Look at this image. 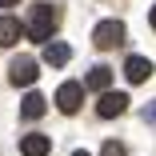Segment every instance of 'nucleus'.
I'll return each instance as SVG.
<instances>
[{"instance_id": "nucleus-1", "label": "nucleus", "mask_w": 156, "mask_h": 156, "mask_svg": "<svg viewBox=\"0 0 156 156\" xmlns=\"http://www.w3.org/2000/svg\"><path fill=\"white\" fill-rule=\"evenodd\" d=\"M52 32H56V8L52 4H36L32 16H28V24H24V36L36 40V44H48Z\"/></svg>"}, {"instance_id": "nucleus-2", "label": "nucleus", "mask_w": 156, "mask_h": 156, "mask_svg": "<svg viewBox=\"0 0 156 156\" xmlns=\"http://www.w3.org/2000/svg\"><path fill=\"white\" fill-rule=\"evenodd\" d=\"M36 76H40V64H36L32 56H16V60H12L8 80H12L16 88H32V84H36Z\"/></svg>"}, {"instance_id": "nucleus-3", "label": "nucleus", "mask_w": 156, "mask_h": 156, "mask_svg": "<svg viewBox=\"0 0 156 156\" xmlns=\"http://www.w3.org/2000/svg\"><path fill=\"white\" fill-rule=\"evenodd\" d=\"M80 100H84V84L80 80H64V84L56 88V108L64 112V116H72L80 108Z\"/></svg>"}, {"instance_id": "nucleus-4", "label": "nucleus", "mask_w": 156, "mask_h": 156, "mask_svg": "<svg viewBox=\"0 0 156 156\" xmlns=\"http://www.w3.org/2000/svg\"><path fill=\"white\" fill-rule=\"evenodd\" d=\"M128 112V92H100V100H96V116L100 120H112V116H124Z\"/></svg>"}, {"instance_id": "nucleus-5", "label": "nucleus", "mask_w": 156, "mask_h": 156, "mask_svg": "<svg viewBox=\"0 0 156 156\" xmlns=\"http://www.w3.org/2000/svg\"><path fill=\"white\" fill-rule=\"evenodd\" d=\"M124 40V24L120 20H100L96 28H92V44L96 48H116Z\"/></svg>"}, {"instance_id": "nucleus-6", "label": "nucleus", "mask_w": 156, "mask_h": 156, "mask_svg": "<svg viewBox=\"0 0 156 156\" xmlns=\"http://www.w3.org/2000/svg\"><path fill=\"white\" fill-rule=\"evenodd\" d=\"M124 76H128V84H144L152 76V60L148 56H128L124 60Z\"/></svg>"}, {"instance_id": "nucleus-7", "label": "nucleus", "mask_w": 156, "mask_h": 156, "mask_svg": "<svg viewBox=\"0 0 156 156\" xmlns=\"http://www.w3.org/2000/svg\"><path fill=\"white\" fill-rule=\"evenodd\" d=\"M68 60H72V48H68L64 40H48V44H44V64H48V68H64Z\"/></svg>"}, {"instance_id": "nucleus-8", "label": "nucleus", "mask_w": 156, "mask_h": 156, "mask_svg": "<svg viewBox=\"0 0 156 156\" xmlns=\"http://www.w3.org/2000/svg\"><path fill=\"white\" fill-rule=\"evenodd\" d=\"M20 36H24V24H20L16 16H8V12H0V48L16 44Z\"/></svg>"}, {"instance_id": "nucleus-9", "label": "nucleus", "mask_w": 156, "mask_h": 156, "mask_svg": "<svg viewBox=\"0 0 156 156\" xmlns=\"http://www.w3.org/2000/svg\"><path fill=\"white\" fill-rule=\"evenodd\" d=\"M48 112V100L40 96V92H28V96L20 100V120H40Z\"/></svg>"}, {"instance_id": "nucleus-10", "label": "nucleus", "mask_w": 156, "mask_h": 156, "mask_svg": "<svg viewBox=\"0 0 156 156\" xmlns=\"http://www.w3.org/2000/svg\"><path fill=\"white\" fill-rule=\"evenodd\" d=\"M48 148H52V140H48L44 132H28V136L20 140V152H24V156H48Z\"/></svg>"}, {"instance_id": "nucleus-11", "label": "nucleus", "mask_w": 156, "mask_h": 156, "mask_svg": "<svg viewBox=\"0 0 156 156\" xmlns=\"http://www.w3.org/2000/svg\"><path fill=\"white\" fill-rule=\"evenodd\" d=\"M108 84H112V68H104V64H96L84 76V88L88 92H108Z\"/></svg>"}, {"instance_id": "nucleus-12", "label": "nucleus", "mask_w": 156, "mask_h": 156, "mask_svg": "<svg viewBox=\"0 0 156 156\" xmlns=\"http://www.w3.org/2000/svg\"><path fill=\"white\" fill-rule=\"evenodd\" d=\"M100 156H128V148H124V144H116V140H104Z\"/></svg>"}, {"instance_id": "nucleus-13", "label": "nucleus", "mask_w": 156, "mask_h": 156, "mask_svg": "<svg viewBox=\"0 0 156 156\" xmlns=\"http://www.w3.org/2000/svg\"><path fill=\"white\" fill-rule=\"evenodd\" d=\"M144 120H148V124H156V100H152V104L144 108Z\"/></svg>"}, {"instance_id": "nucleus-14", "label": "nucleus", "mask_w": 156, "mask_h": 156, "mask_svg": "<svg viewBox=\"0 0 156 156\" xmlns=\"http://www.w3.org/2000/svg\"><path fill=\"white\" fill-rule=\"evenodd\" d=\"M148 24H152V28H156V4H152V12H148Z\"/></svg>"}, {"instance_id": "nucleus-15", "label": "nucleus", "mask_w": 156, "mask_h": 156, "mask_svg": "<svg viewBox=\"0 0 156 156\" xmlns=\"http://www.w3.org/2000/svg\"><path fill=\"white\" fill-rule=\"evenodd\" d=\"M12 4H20V0H0V8H12Z\"/></svg>"}, {"instance_id": "nucleus-16", "label": "nucleus", "mask_w": 156, "mask_h": 156, "mask_svg": "<svg viewBox=\"0 0 156 156\" xmlns=\"http://www.w3.org/2000/svg\"><path fill=\"white\" fill-rule=\"evenodd\" d=\"M72 156H92V152H84V148H76V152H72Z\"/></svg>"}]
</instances>
